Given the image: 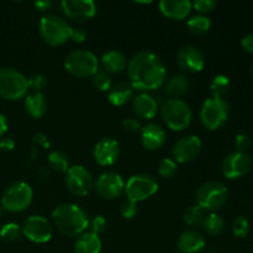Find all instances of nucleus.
Listing matches in <instances>:
<instances>
[{
	"instance_id": "7",
	"label": "nucleus",
	"mask_w": 253,
	"mask_h": 253,
	"mask_svg": "<svg viewBox=\"0 0 253 253\" xmlns=\"http://www.w3.org/2000/svg\"><path fill=\"white\" fill-rule=\"evenodd\" d=\"M229 190L226 185L217 180H209L200 185L197 192V205L204 211L215 212L226 203Z\"/></svg>"
},
{
	"instance_id": "20",
	"label": "nucleus",
	"mask_w": 253,
	"mask_h": 253,
	"mask_svg": "<svg viewBox=\"0 0 253 253\" xmlns=\"http://www.w3.org/2000/svg\"><path fill=\"white\" fill-rule=\"evenodd\" d=\"M158 101L150 95L148 93H140L133 96L132 99V111L138 119L143 120H152L157 114Z\"/></svg>"
},
{
	"instance_id": "3",
	"label": "nucleus",
	"mask_w": 253,
	"mask_h": 253,
	"mask_svg": "<svg viewBox=\"0 0 253 253\" xmlns=\"http://www.w3.org/2000/svg\"><path fill=\"white\" fill-rule=\"evenodd\" d=\"M73 27L63 17L48 14L39 22V34L41 39L49 46H62L72 36Z\"/></svg>"
},
{
	"instance_id": "24",
	"label": "nucleus",
	"mask_w": 253,
	"mask_h": 253,
	"mask_svg": "<svg viewBox=\"0 0 253 253\" xmlns=\"http://www.w3.org/2000/svg\"><path fill=\"white\" fill-rule=\"evenodd\" d=\"M25 111L32 119H41L48 109V101L46 95L39 91H32L25 96Z\"/></svg>"
},
{
	"instance_id": "28",
	"label": "nucleus",
	"mask_w": 253,
	"mask_h": 253,
	"mask_svg": "<svg viewBox=\"0 0 253 253\" xmlns=\"http://www.w3.org/2000/svg\"><path fill=\"white\" fill-rule=\"evenodd\" d=\"M202 226L204 231L210 236H219L225 231L226 222L221 215L216 214V212H210L205 216Z\"/></svg>"
},
{
	"instance_id": "37",
	"label": "nucleus",
	"mask_w": 253,
	"mask_h": 253,
	"mask_svg": "<svg viewBox=\"0 0 253 253\" xmlns=\"http://www.w3.org/2000/svg\"><path fill=\"white\" fill-rule=\"evenodd\" d=\"M27 82H29V88L34 89V91H39V93H42V90H44L47 88V85H48V81L41 73L32 74L27 79Z\"/></svg>"
},
{
	"instance_id": "12",
	"label": "nucleus",
	"mask_w": 253,
	"mask_h": 253,
	"mask_svg": "<svg viewBox=\"0 0 253 253\" xmlns=\"http://www.w3.org/2000/svg\"><path fill=\"white\" fill-rule=\"evenodd\" d=\"M22 235L34 244H46L52 239L53 227L51 222L43 216L32 215L24 221L21 226Z\"/></svg>"
},
{
	"instance_id": "23",
	"label": "nucleus",
	"mask_w": 253,
	"mask_h": 253,
	"mask_svg": "<svg viewBox=\"0 0 253 253\" xmlns=\"http://www.w3.org/2000/svg\"><path fill=\"white\" fill-rule=\"evenodd\" d=\"M135 89L128 81H119L111 85L108 91V99L113 105L121 106L125 105L133 99Z\"/></svg>"
},
{
	"instance_id": "46",
	"label": "nucleus",
	"mask_w": 253,
	"mask_h": 253,
	"mask_svg": "<svg viewBox=\"0 0 253 253\" xmlns=\"http://www.w3.org/2000/svg\"><path fill=\"white\" fill-rule=\"evenodd\" d=\"M52 6V2L49 0H39V1L35 2V7L40 11H46L49 7Z\"/></svg>"
},
{
	"instance_id": "36",
	"label": "nucleus",
	"mask_w": 253,
	"mask_h": 253,
	"mask_svg": "<svg viewBox=\"0 0 253 253\" xmlns=\"http://www.w3.org/2000/svg\"><path fill=\"white\" fill-rule=\"evenodd\" d=\"M250 232V222L245 216H239L232 224V234L239 239H244Z\"/></svg>"
},
{
	"instance_id": "2",
	"label": "nucleus",
	"mask_w": 253,
	"mask_h": 253,
	"mask_svg": "<svg viewBox=\"0 0 253 253\" xmlns=\"http://www.w3.org/2000/svg\"><path fill=\"white\" fill-rule=\"evenodd\" d=\"M53 224L63 235L78 237L89 227V219L85 211L73 203H62L52 211Z\"/></svg>"
},
{
	"instance_id": "14",
	"label": "nucleus",
	"mask_w": 253,
	"mask_h": 253,
	"mask_svg": "<svg viewBox=\"0 0 253 253\" xmlns=\"http://www.w3.org/2000/svg\"><path fill=\"white\" fill-rule=\"evenodd\" d=\"M94 189L103 199H115L125 192V182L119 173L105 172L95 180Z\"/></svg>"
},
{
	"instance_id": "32",
	"label": "nucleus",
	"mask_w": 253,
	"mask_h": 253,
	"mask_svg": "<svg viewBox=\"0 0 253 253\" xmlns=\"http://www.w3.org/2000/svg\"><path fill=\"white\" fill-rule=\"evenodd\" d=\"M210 89L214 98H222L230 89V79L224 74H217L212 78Z\"/></svg>"
},
{
	"instance_id": "26",
	"label": "nucleus",
	"mask_w": 253,
	"mask_h": 253,
	"mask_svg": "<svg viewBox=\"0 0 253 253\" xmlns=\"http://www.w3.org/2000/svg\"><path fill=\"white\" fill-rule=\"evenodd\" d=\"M190 89L189 78L184 74H175L165 84V93L170 99H180Z\"/></svg>"
},
{
	"instance_id": "44",
	"label": "nucleus",
	"mask_w": 253,
	"mask_h": 253,
	"mask_svg": "<svg viewBox=\"0 0 253 253\" xmlns=\"http://www.w3.org/2000/svg\"><path fill=\"white\" fill-rule=\"evenodd\" d=\"M15 148V141L10 137H1L0 138V151L10 152Z\"/></svg>"
},
{
	"instance_id": "6",
	"label": "nucleus",
	"mask_w": 253,
	"mask_h": 253,
	"mask_svg": "<svg viewBox=\"0 0 253 253\" xmlns=\"http://www.w3.org/2000/svg\"><path fill=\"white\" fill-rule=\"evenodd\" d=\"M27 78L12 67L0 69V96L10 101L19 100L26 96L29 90Z\"/></svg>"
},
{
	"instance_id": "49",
	"label": "nucleus",
	"mask_w": 253,
	"mask_h": 253,
	"mask_svg": "<svg viewBox=\"0 0 253 253\" xmlns=\"http://www.w3.org/2000/svg\"><path fill=\"white\" fill-rule=\"evenodd\" d=\"M1 209L2 208H1V205H0V214H1Z\"/></svg>"
},
{
	"instance_id": "27",
	"label": "nucleus",
	"mask_w": 253,
	"mask_h": 253,
	"mask_svg": "<svg viewBox=\"0 0 253 253\" xmlns=\"http://www.w3.org/2000/svg\"><path fill=\"white\" fill-rule=\"evenodd\" d=\"M101 241L99 236L89 232H84L78 236L74 244V253H101Z\"/></svg>"
},
{
	"instance_id": "9",
	"label": "nucleus",
	"mask_w": 253,
	"mask_h": 253,
	"mask_svg": "<svg viewBox=\"0 0 253 253\" xmlns=\"http://www.w3.org/2000/svg\"><path fill=\"white\" fill-rule=\"evenodd\" d=\"M34 192L30 184L25 182H14L5 189L1 197L2 209L10 212H21L30 207Z\"/></svg>"
},
{
	"instance_id": "47",
	"label": "nucleus",
	"mask_w": 253,
	"mask_h": 253,
	"mask_svg": "<svg viewBox=\"0 0 253 253\" xmlns=\"http://www.w3.org/2000/svg\"><path fill=\"white\" fill-rule=\"evenodd\" d=\"M7 119L4 114H0V137L4 136V133L7 131Z\"/></svg>"
},
{
	"instance_id": "29",
	"label": "nucleus",
	"mask_w": 253,
	"mask_h": 253,
	"mask_svg": "<svg viewBox=\"0 0 253 253\" xmlns=\"http://www.w3.org/2000/svg\"><path fill=\"white\" fill-rule=\"evenodd\" d=\"M210 26H211V21L207 15H194L187 21V29L189 30V32L198 36L207 34L210 30Z\"/></svg>"
},
{
	"instance_id": "45",
	"label": "nucleus",
	"mask_w": 253,
	"mask_h": 253,
	"mask_svg": "<svg viewBox=\"0 0 253 253\" xmlns=\"http://www.w3.org/2000/svg\"><path fill=\"white\" fill-rule=\"evenodd\" d=\"M241 46L244 47V49L246 52L253 53V32L244 36V39L241 40Z\"/></svg>"
},
{
	"instance_id": "33",
	"label": "nucleus",
	"mask_w": 253,
	"mask_h": 253,
	"mask_svg": "<svg viewBox=\"0 0 253 253\" xmlns=\"http://www.w3.org/2000/svg\"><path fill=\"white\" fill-rule=\"evenodd\" d=\"M22 234L21 226H19L15 222H7L2 225L0 229V237L7 242H15L20 239Z\"/></svg>"
},
{
	"instance_id": "22",
	"label": "nucleus",
	"mask_w": 253,
	"mask_h": 253,
	"mask_svg": "<svg viewBox=\"0 0 253 253\" xmlns=\"http://www.w3.org/2000/svg\"><path fill=\"white\" fill-rule=\"evenodd\" d=\"M177 246L183 253H198L205 247V237L197 230H187L178 237Z\"/></svg>"
},
{
	"instance_id": "10",
	"label": "nucleus",
	"mask_w": 253,
	"mask_h": 253,
	"mask_svg": "<svg viewBox=\"0 0 253 253\" xmlns=\"http://www.w3.org/2000/svg\"><path fill=\"white\" fill-rule=\"evenodd\" d=\"M158 190V183L155 177L146 173L131 175L125 184V194L127 200L140 203L155 195Z\"/></svg>"
},
{
	"instance_id": "4",
	"label": "nucleus",
	"mask_w": 253,
	"mask_h": 253,
	"mask_svg": "<svg viewBox=\"0 0 253 253\" xmlns=\"http://www.w3.org/2000/svg\"><path fill=\"white\" fill-rule=\"evenodd\" d=\"M64 68L76 78H91L99 71V59L89 49H74L67 54Z\"/></svg>"
},
{
	"instance_id": "40",
	"label": "nucleus",
	"mask_w": 253,
	"mask_h": 253,
	"mask_svg": "<svg viewBox=\"0 0 253 253\" xmlns=\"http://www.w3.org/2000/svg\"><path fill=\"white\" fill-rule=\"evenodd\" d=\"M120 214L124 219L131 220L136 216L137 214V204L131 200H126V202L123 203L120 208Z\"/></svg>"
},
{
	"instance_id": "50",
	"label": "nucleus",
	"mask_w": 253,
	"mask_h": 253,
	"mask_svg": "<svg viewBox=\"0 0 253 253\" xmlns=\"http://www.w3.org/2000/svg\"><path fill=\"white\" fill-rule=\"evenodd\" d=\"M251 71H252V76H253V63H252V68H251Z\"/></svg>"
},
{
	"instance_id": "41",
	"label": "nucleus",
	"mask_w": 253,
	"mask_h": 253,
	"mask_svg": "<svg viewBox=\"0 0 253 253\" xmlns=\"http://www.w3.org/2000/svg\"><path fill=\"white\" fill-rule=\"evenodd\" d=\"M250 146H251V137L247 133H239L235 137V147H236V151H239V152L246 153Z\"/></svg>"
},
{
	"instance_id": "15",
	"label": "nucleus",
	"mask_w": 253,
	"mask_h": 253,
	"mask_svg": "<svg viewBox=\"0 0 253 253\" xmlns=\"http://www.w3.org/2000/svg\"><path fill=\"white\" fill-rule=\"evenodd\" d=\"M202 152V141L195 135H185L173 145L172 155L177 163H189Z\"/></svg>"
},
{
	"instance_id": "48",
	"label": "nucleus",
	"mask_w": 253,
	"mask_h": 253,
	"mask_svg": "<svg viewBox=\"0 0 253 253\" xmlns=\"http://www.w3.org/2000/svg\"><path fill=\"white\" fill-rule=\"evenodd\" d=\"M37 177H39L41 180H47L48 179V172H47L43 167H41L39 170H37Z\"/></svg>"
},
{
	"instance_id": "18",
	"label": "nucleus",
	"mask_w": 253,
	"mask_h": 253,
	"mask_svg": "<svg viewBox=\"0 0 253 253\" xmlns=\"http://www.w3.org/2000/svg\"><path fill=\"white\" fill-rule=\"evenodd\" d=\"M177 62L183 71L188 73H199L205 66V57L199 48L188 44L178 51Z\"/></svg>"
},
{
	"instance_id": "30",
	"label": "nucleus",
	"mask_w": 253,
	"mask_h": 253,
	"mask_svg": "<svg viewBox=\"0 0 253 253\" xmlns=\"http://www.w3.org/2000/svg\"><path fill=\"white\" fill-rule=\"evenodd\" d=\"M48 166L53 170L59 173H66L69 169V158L62 151H52L48 155Z\"/></svg>"
},
{
	"instance_id": "39",
	"label": "nucleus",
	"mask_w": 253,
	"mask_h": 253,
	"mask_svg": "<svg viewBox=\"0 0 253 253\" xmlns=\"http://www.w3.org/2000/svg\"><path fill=\"white\" fill-rule=\"evenodd\" d=\"M217 2L215 0H197L192 4V7H194L199 14L205 15L208 12L212 11L216 7Z\"/></svg>"
},
{
	"instance_id": "38",
	"label": "nucleus",
	"mask_w": 253,
	"mask_h": 253,
	"mask_svg": "<svg viewBox=\"0 0 253 253\" xmlns=\"http://www.w3.org/2000/svg\"><path fill=\"white\" fill-rule=\"evenodd\" d=\"M89 229H90L91 234L96 235V236L103 234L106 229L105 217L101 216V215H96V216H94L93 220L89 221Z\"/></svg>"
},
{
	"instance_id": "17",
	"label": "nucleus",
	"mask_w": 253,
	"mask_h": 253,
	"mask_svg": "<svg viewBox=\"0 0 253 253\" xmlns=\"http://www.w3.org/2000/svg\"><path fill=\"white\" fill-rule=\"evenodd\" d=\"M94 160L103 167L113 166L120 156V145L113 137H104L95 143L93 150Z\"/></svg>"
},
{
	"instance_id": "8",
	"label": "nucleus",
	"mask_w": 253,
	"mask_h": 253,
	"mask_svg": "<svg viewBox=\"0 0 253 253\" xmlns=\"http://www.w3.org/2000/svg\"><path fill=\"white\" fill-rule=\"evenodd\" d=\"M230 115V106L224 98L207 99L200 109V121L210 131H215L225 125Z\"/></svg>"
},
{
	"instance_id": "35",
	"label": "nucleus",
	"mask_w": 253,
	"mask_h": 253,
	"mask_svg": "<svg viewBox=\"0 0 253 253\" xmlns=\"http://www.w3.org/2000/svg\"><path fill=\"white\" fill-rule=\"evenodd\" d=\"M177 170V162L174 160H172V158H163L160 162V165H158V173H160L161 177L166 178V179H169V178L174 177Z\"/></svg>"
},
{
	"instance_id": "31",
	"label": "nucleus",
	"mask_w": 253,
	"mask_h": 253,
	"mask_svg": "<svg viewBox=\"0 0 253 253\" xmlns=\"http://www.w3.org/2000/svg\"><path fill=\"white\" fill-rule=\"evenodd\" d=\"M205 216H207L205 211L199 205H190L184 211L183 219H184L185 224H188L189 226H202Z\"/></svg>"
},
{
	"instance_id": "21",
	"label": "nucleus",
	"mask_w": 253,
	"mask_h": 253,
	"mask_svg": "<svg viewBox=\"0 0 253 253\" xmlns=\"http://www.w3.org/2000/svg\"><path fill=\"white\" fill-rule=\"evenodd\" d=\"M158 7L163 16L170 20H183L189 15L192 2L189 0H162Z\"/></svg>"
},
{
	"instance_id": "19",
	"label": "nucleus",
	"mask_w": 253,
	"mask_h": 253,
	"mask_svg": "<svg viewBox=\"0 0 253 253\" xmlns=\"http://www.w3.org/2000/svg\"><path fill=\"white\" fill-rule=\"evenodd\" d=\"M166 131L156 123H148L141 128V142L148 151H155L162 147L166 142Z\"/></svg>"
},
{
	"instance_id": "1",
	"label": "nucleus",
	"mask_w": 253,
	"mask_h": 253,
	"mask_svg": "<svg viewBox=\"0 0 253 253\" xmlns=\"http://www.w3.org/2000/svg\"><path fill=\"white\" fill-rule=\"evenodd\" d=\"M166 66L157 54L150 51L137 52L127 63L128 82L141 93L157 90L165 84Z\"/></svg>"
},
{
	"instance_id": "25",
	"label": "nucleus",
	"mask_w": 253,
	"mask_h": 253,
	"mask_svg": "<svg viewBox=\"0 0 253 253\" xmlns=\"http://www.w3.org/2000/svg\"><path fill=\"white\" fill-rule=\"evenodd\" d=\"M127 63L128 62L125 54L118 49H110L101 57V64L106 73L109 74L123 73L125 69H127Z\"/></svg>"
},
{
	"instance_id": "16",
	"label": "nucleus",
	"mask_w": 253,
	"mask_h": 253,
	"mask_svg": "<svg viewBox=\"0 0 253 253\" xmlns=\"http://www.w3.org/2000/svg\"><path fill=\"white\" fill-rule=\"evenodd\" d=\"M61 7L63 14L76 22L93 19L98 10L93 0H63L61 1Z\"/></svg>"
},
{
	"instance_id": "11",
	"label": "nucleus",
	"mask_w": 253,
	"mask_h": 253,
	"mask_svg": "<svg viewBox=\"0 0 253 253\" xmlns=\"http://www.w3.org/2000/svg\"><path fill=\"white\" fill-rule=\"evenodd\" d=\"M66 185L72 194L77 197H85L94 188L91 173L84 166H71L66 172Z\"/></svg>"
},
{
	"instance_id": "34",
	"label": "nucleus",
	"mask_w": 253,
	"mask_h": 253,
	"mask_svg": "<svg viewBox=\"0 0 253 253\" xmlns=\"http://www.w3.org/2000/svg\"><path fill=\"white\" fill-rule=\"evenodd\" d=\"M91 84L98 90L109 91V89L113 85V82H111L110 74L106 73L105 71H98L91 77Z\"/></svg>"
},
{
	"instance_id": "42",
	"label": "nucleus",
	"mask_w": 253,
	"mask_h": 253,
	"mask_svg": "<svg viewBox=\"0 0 253 253\" xmlns=\"http://www.w3.org/2000/svg\"><path fill=\"white\" fill-rule=\"evenodd\" d=\"M123 127L125 128L127 132L136 133V132H141V128H142V126H141L140 121L136 120V119L127 118L123 121Z\"/></svg>"
},
{
	"instance_id": "43",
	"label": "nucleus",
	"mask_w": 253,
	"mask_h": 253,
	"mask_svg": "<svg viewBox=\"0 0 253 253\" xmlns=\"http://www.w3.org/2000/svg\"><path fill=\"white\" fill-rule=\"evenodd\" d=\"M71 39L73 40L74 42H77V43H82V42L85 41V39H86L85 30L82 29V27H73V30H72Z\"/></svg>"
},
{
	"instance_id": "13",
	"label": "nucleus",
	"mask_w": 253,
	"mask_h": 253,
	"mask_svg": "<svg viewBox=\"0 0 253 253\" xmlns=\"http://www.w3.org/2000/svg\"><path fill=\"white\" fill-rule=\"evenodd\" d=\"M251 166V157L247 153L234 151L224 158L221 170L227 179H239L250 172Z\"/></svg>"
},
{
	"instance_id": "5",
	"label": "nucleus",
	"mask_w": 253,
	"mask_h": 253,
	"mask_svg": "<svg viewBox=\"0 0 253 253\" xmlns=\"http://www.w3.org/2000/svg\"><path fill=\"white\" fill-rule=\"evenodd\" d=\"M160 109L163 121L170 130L183 131L192 123V109L182 99H168Z\"/></svg>"
}]
</instances>
